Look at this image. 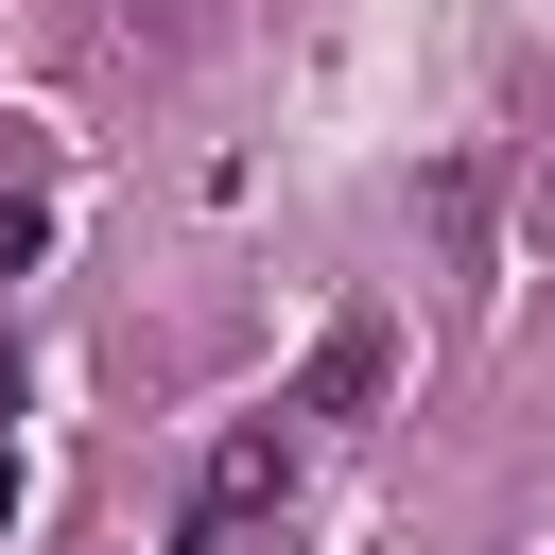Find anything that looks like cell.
<instances>
[{"mask_svg":"<svg viewBox=\"0 0 555 555\" xmlns=\"http://www.w3.org/2000/svg\"><path fill=\"white\" fill-rule=\"evenodd\" d=\"M382 382H399V330H382V312H330V347H312V382H295V416H364Z\"/></svg>","mask_w":555,"mask_h":555,"instance_id":"6da1fadb","label":"cell"}]
</instances>
